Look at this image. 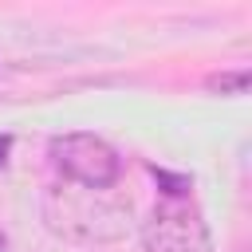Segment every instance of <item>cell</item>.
<instances>
[{"label": "cell", "instance_id": "obj_5", "mask_svg": "<svg viewBox=\"0 0 252 252\" xmlns=\"http://www.w3.org/2000/svg\"><path fill=\"white\" fill-rule=\"evenodd\" d=\"M0 252H12V240H8V232L0 228Z\"/></svg>", "mask_w": 252, "mask_h": 252}, {"label": "cell", "instance_id": "obj_6", "mask_svg": "<svg viewBox=\"0 0 252 252\" xmlns=\"http://www.w3.org/2000/svg\"><path fill=\"white\" fill-rule=\"evenodd\" d=\"M8 146H12V138H0V161H4V154H8Z\"/></svg>", "mask_w": 252, "mask_h": 252}, {"label": "cell", "instance_id": "obj_3", "mask_svg": "<svg viewBox=\"0 0 252 252\" xmlns=\"http://www.w3.org/2000/svg\"><path fill=\"white\" fill-rule=\"evenodd\" d=\"M138 236L146 252H213V232L193 197H161Z\"/></svg>", "mask_w": 252, "mask_h": 252}, {"label": "cell", "instance_id": "obj_1", "mask_svg": "<svg viewBox=\"0 0 252 252\" xmlns=\"http://www.w3.org/2000/svg\"><path fill=\"white\" fill-rule=\"evenodd\" d=\"M43 224L67 244H118L134 228V201L118 189H87L71 181H51L39 201Z\"/></svg>", "mask_w": 252, "mask_h": 252}, {"label": "cell", "instance_id": "obj_2", "mask_svg": "<svg viewBox=\"0 0 252 252\" xmlns=\"http://www.w3.org/2000/svg\"><path fill=\"white\" fill-rule=\"evenodd\" d=\"M47 158L59 169V181H71V185L118 189V181H122V154L106 138L87 134V130L55 134L47 146Z\"/></svg>", "mask_w": 252, "mask_h": 252}, {"label": "cell", "instance_id": "obj_4", "mask_svg": "<svg viewBox=\"0 0 252 252\" xmlns=\"http://www.w3.org/2000/svg\"><path fill=\"white\" fill-rule=\"evenodd\" d=\"M248 79H252L248 67H236V71H217V75H209L205 87H209L213 94H228V98H232V94H244V91H248Z\"/></svg>", "mask_w": 252, "mask_h": 252}]
</instances>
